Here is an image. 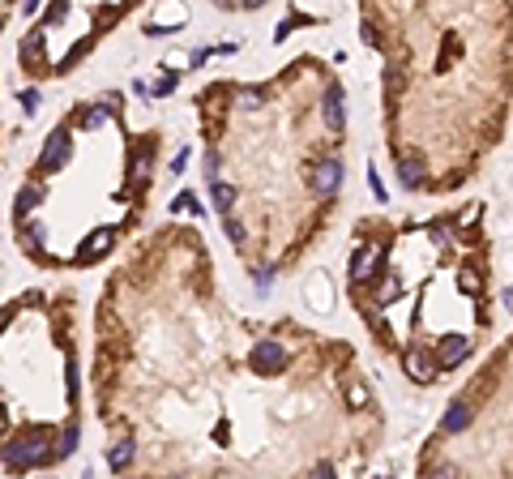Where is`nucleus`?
<instances>
[{
    "instance_id": "11",
    "label": "nucleus",
    "mask_w": 513,
    "mask_h": 479,
    "mask_svg": "<svg viewBox=\"0 0 513 479\" xmlns=\"http://www.w3.org/2000/svg\"><path fill=\"white\" fill-rule=\"evenodd\" d=\"M398 172H402V184L406 189H420V180H424V163H420V158H402Z\"/></svg>"
},
{
    "instance_id": "18",
    "label": "nucleus",
    "mask_w": 513,
    "mask_h": 479,
    "mask_svg": "<svg viewBox=\"0 0 513 479\" xmlns=\"http://www.w3.org/2000/svg\"><path fill=\"white\" fill-rule=\"evenodd\" d=\"M346 402H351V407H368V390H364V385L355 381V385L346 390Z\"/></svg>"
},
{
    "instance_id": "16",
    "label": "nucleus",
    "mask_w": 513,
    "mask_h": 479,
    "mask_svg": "<svg viewBox=\"0 0 513 479\" xmlns=\"http://www.w3.org/2000/svg\"><path fill=\"white\" fill-rule=\"evenodd\" d=\"M39 201H43V189H34V184H30V189H22V193H18V215H26V210H34Z\"/></svg>"
},
{
    "instance_id": "1",
    "label": "nucleus",
    "mask_w": 513,
    "mask_h": 479,
    "mask_svg": "<svg viewBox=\"0 0 513 479\" xmlns=\"http://www.w3.org/2000/svg\"><path fill=\"white\" fill-rule=\"evenodd\" d=\"M47 458H51V437H47L43 428L13 437L9 449H5V462H9L13 471H26V466H34V462H47Z\"/></svg>"
},
{
    "instance_id": "14",
    "label": "nucleus",
    "mask_w": 513,
    "mask_h": 479,
    "mask_svg": "<svg viewBox=\"0 0 513 479\" xmlns=\"http://www.w3.org/2000/svg\"><path fill=\"white\" fill-rule=\"evenodd\" d=\"M39 51H43V30H30V34H26V47H22V60H26V65H34V60H39Z\"/></svg>"
},
{
    "instance_id": "8",
    "label": "nucleus",
    "mask_w": 513,
    "mask_h": 479,
    "mask_svg": "<svg viewBox=\"0 0 513 479\" xmlns=\"http://www.w3.org/2000/svg\"><path fill=\"white\" fill-rule=\"evenodd\" d=\"M86 244H90V248H82V261H94V257H103V253L116 244V231H112V227H103V231H94Z\"/></svg>"
},
{
    "instance_id": "15",
    "label": "nucleus",
    "mask_w": 513,
    "mask_h": 479,
    "mask_svg": "<svg viewBox=\"0 0 513 479\" xmlns=\"http://www.w3.org/2000/svg\"><path fill=\"white\" fill-rule=\"evenodd\" d=\"M457 279H462V287H467L471 295H479V291H483V279H479V265H462V274H457Z\"/></svg>"
},
{
    "instance_id": "6",
    "label": "nucleus",
    "mask_w": 513,
    "mask_h": 479,
    "mask_svg": "<svg viewBox=\"0 0 513 479\" xmlns=\"http://www.w3.org/2000/svg\"><path fill=\"white\" fill-rule=\"evenodd\" d=\"M402 364H406V372H410L415 381H432V377H436V364H432L424 351H406V359H402Z\"/></svg>"
},
{
    "instance_id": "27",
    "label": "nucleus",
    "mask_w": 513,
    "mask_h": 479,
    "mask_svg": "<svg viewBox=\"0 0 513 479\" xmlns=\"http://www.w3.org/2000/svg\"><path fill=\"white\" fill-rule=\"evenodd\" d=\"M505 304H509V308H513V287H509V291H505Z\"/></svg>"
},
{
    "instance_id": "9",
    "label": "nucleus",
    "mask_w": 513,
    "mask_h": 479,
    "mask_svg": "<svg viewBox=\"0 0 513 479\" xmlns=\"http://www.w3.org/2000/svg\"><path fill=\"white\" fill-rule=\"evenodd\" d=\"M338 180H342L338 158H325V163L317 167V189H321V193H334V189H338Z\"/></svg>"
},
{
    "instance_id": "3",
    "label": "nucleus",
    "mask_w": 513,
    "mask_h": 479,
    "mask_svg": "<svg viewBox=\"0 0 513 479\" xmlns=\"http://www.w3.org/2000/svg\"><path fill=\"white\" fill-rule=\"evenodd\" d=\"M467 351H471V343H467V338H462V334H449V338H441L436 364H441V368H453V364L467 359Z\"/></svg>"
},
{
    "instance_id": "17",
    "label": "nucleus",
    "mask_w": 513,
    "mask_h": 479,
    "mask_svg": "<svg viewBox=\"0 0 513 479\" xmlns=\"http://www.w3.org/2000/svg\"><path fill=\"white\" fill-rule=\"evenodd\" d=\"M171 210H180V215H184V210H188V215H201V210H197V197H193V193H180V197L171 201Z\"/></svg>"
},
{
    "instance_id": "5",
    "label": "nucleus",
    "mask_w": 513,
    "mask_h": 479,
    "mask_svg": "<svg viewBox=\"0 0 513 479\" xmlns=\"http://www.w3.org/2000/svg\"><path fill=\"white\" fill-rule=\"evenodd\" d=\"M65 158H69V129H56V137L43 150V167H60Z\"/></svg>"
},
{
    "instance_id": "10",
    "label": "nucleus",
    "mask_w": 513,
    "mask_h": 479,
    "mask_svg": "<svg viewBox=\"0 0 513 479\" xmlns=\"http://www.w3.org/2000/svg\"><path fill=\"white\" fill-rule=\"evenodd\" d=\"M325 124H330L334 133L342 129V90H338V86H334L330 98H325Z\"/></svg>"
},
{
    "instance_id": "7",
    "label": "nucleus",
    "mask_w": 513,
    "mask_h": 479,
    "mask_svg": "<svg viewBox=\"0 0 513 479\" xmlns=\"http://www.w3.org/2000/svg\"><path fill=\"white\" fill-rule=\"evenodd\" d=\"M441 428H445V433H462V428H471V407H467V402H453V407L445 411V419H441Z\"/></svg>"
},
{
    "instance_id": "25",
    "label": "nucleus",
    "mask_w": 513,
    "mask_h": 479,
    "mask_svg": "<svg viewBox=\"0 0 513 479\" xmlns=\"http://www.w3.org/2000/svg\"><path fill=\"white\" fill-rule=\"evenodd\" d=\"M432 479H457V471H453V466H441V471H436Z\"/></svg>"
},
{
    "instance_id": "24",
    "label": "nucleus",
    "mask_w": 513,
    "mask_h": 479,
    "mask_svg": "<svg viewBox=\"0 0 513 479\" xmlns=\"http://www.w3.org/2000/svg\"><path fill=\"white\" fill-rule=\"evenodd\" d=\"M313 479H334V466H330V462H321V466L313 471Z\"/></svg>"
},
{
    "instance_id": "21",
    "label": "nucleus",
    "mask_w": 513,
    "mask_h": 479,
    "mask_svg": "<svg viewBox=\"0 0 513 479\" xmlns=\"http://www.w3.org/2000/svg\"><path fill=\"white\" fill-rule=\"evenodd\" d=\"M73 445H77V428H69V433H65V441H60V449H56V454H73Z\"/></svg>"
},
{
    "instance_id": "20",
    "label": "nucleus",
    "mask_w": 513,
    "mask_h": 479,
    "mask_svg": "<svg viewBox=\"0 0 513 479\" xmlns=\"http://www.w3.org/2000/svg\"><path fill=\"white\" fill-rule=\"evenodd\" d=\"M227 236H231L235 244H244V223H240V219H227Z\"/></svg>"
},
{
    "instance_id": "13",
    "label": "nucleus",
    "mask_w": 513,
    "mask_h": 479,
    "mask_svg": "<svg viewBox=\"0 0 513 479\" xmlns=\"http://www.w3.org/2000/svg\"><path fill=\"white\" fill-rule=\"evenodd\" d=\"M210 197H214L219 210H231V205H235V189H231V184H219V180H214V184H210Z\"/></svg>"
},
{
    "instance_id": "19",
    "label": "nucleus",
    "mask_w": 513,
    "mask_h": 479,
    "mask_svg": "<svg viewBox=\"0 0 513 479\" xmlns=\"http://www.w3.org/2000/svg\"><path fill=\"white\" fill-rule=\"evenodd\" d=\"M145 167H150V154H137L133 158V180H145Z\"/></svg>"
},
{
    "instance_id": "26",
    "label": "nucleus",
    "mask_w": 513,
    "mask_h": 479,
    "mask_svg": "<svg viewBox=\"0 0 513 479\" xmlns=\"http://www.w3.org/2000/svg\"><path fill=\"white\" fill-rule=\"evenodd\" d=\"M9 312H13V308H5V312H0V330H5V321H9Z\"/></svg>"
},
{
    "instance_id": "22",
    "label": "nucleus",
    "mask_w": 513,
    "mask_h": 479,
    "mask_svg": "<svg viewBox=\"0 0 513 479\" xmlns=\"http://www.w3.org/2000/svg\"><path fill=\"white\" fill-rule=\"evenodd\" d=\"M252 103H261V90H244L240 94V108H252Z\"/></svg>"
},
{
    "instance_id": "12",
    "label": "nucleus",
    "mask_w": 513,
    "mask_h": 479,
    "mask_svg": "<svg viewBox=\"0 0 513 479\" xmlns=\"http://www.w3.org/2000/svg\"><path fill=\"white\" fill-rule=\"evenodd\" d=\"M108 462H112L116 471H120V466H129V462H133V441H129V437H120V441L112 445V454H108Z\"/></svg>"
},
{
    "instance_id": "23",
    "label": "nucleus",
    "mask_w": 513,
    "mask_h": 479,
    "mask_svg": "<svg viewBox=\"0 0 513 479\" xmlns=\"http://www.w3.org/2000/svg\"><path fill=\"white\" fill-rule=\"evenodd\" d=\"M184 167H188V150H180V154H176V163H171V172H176V176H180V172H184Z\"/></svg>"
},
{
    "instance_id": "2",
    "label": "nucleus",
    "mask_w": 513,
    "mask_h": 479,
    "mask_svg": "<svg viewBox=\"0 0 513 479\" xmlns=\"http://www.w3.org/2000/svg\"><path fill=\"white\" fill-rule=\"evenodd\" d=\"M283 364H287V347H278V343H256V347H252V368L261 372V377L278 372Z\"/></svg>"
},
{
    "instance_id": "4",
    "label": "nucleus",
    "mask_w": 513,
    "mask_h": 479,
    "mask_svg": "<svg viewBox=\"0 0 513 479\" xmlns=\"http://www.w3.org/2000/svg\"><path fill=\"white\" fill-rule=\"evenodd\" d=\"M377 265H381V253L368 244L364 253H355V261H351V274H355V283H368V279H377Z\"/></svg>"
}]
</instances>
